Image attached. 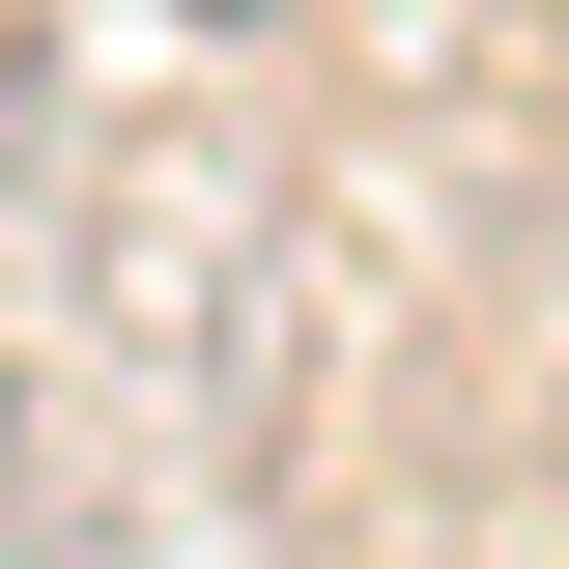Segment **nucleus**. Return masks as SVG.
Instances as JSON below:
<instances>
[{"label":"nucleus","instance_id":"1","mask_svg":"<svg viewBox=\"0 0 569 569\" xmlns=\"http://www.w3.org/2000/svg\"><path fill=\"white\" fill-rule=\"evenodd\" d=\"M200 29H284V0H200Z\"/></svg>","mask_w":569,"mask_h":569}]
</instances>
